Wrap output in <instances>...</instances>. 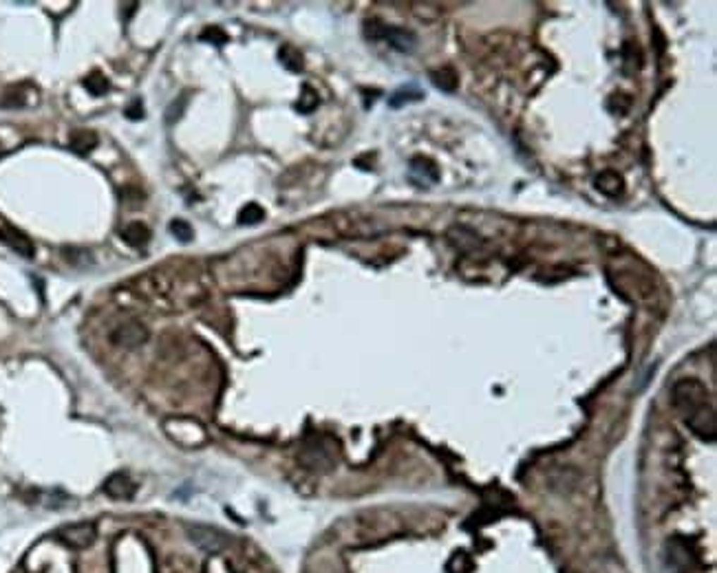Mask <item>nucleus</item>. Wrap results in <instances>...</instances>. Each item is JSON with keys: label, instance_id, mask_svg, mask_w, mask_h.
Listing matches in <instances>:
<instances>
[{"label": "nucleus", "instance_id": "obj_1", "mask_svg": "<svg viewBox=\"0 0 717 573\" xmlns=\"http://www.w3.org/2000/svg\"><path fill=\"white\" fill-rule=\"evenodd\" d=\"M183 531L188 536V541L205 553H221L223 549H227V545H230L227 534H223L217 527H210V525L190 523V525L183 527Z\"/></svg>", "mask_w": 717, "mask_h": 573}, {"label": "nucleus", "instance_id": "obj_2", "mask_svg": "<svg viewBox=\"0 0 717 573\" xmlns=\"http://www.w3.org/2000/svg\"><path fill=\"white\" fill-rule=\"evenodd\" d=\"M111 342L119 346V349H128V351L139 349V346H144L148 342V328L139 320L121 322L111 331Z\"/></svg>", "mask_w": 717, "mask_h": 573}, {"label": "nucleus", "instance_id": "obj_3", "mask_svg": "<svg viewBox=\"0 0 717 573\" xmlns=\"http://www.w3.org/2000/svg\"><path fill=\"white\" fill-rule=\"evenodd\" d=\"M364 33H366V38H371V40H387L393 49H399V51H411L413 44H415L413 33L402 31V29H397V27L380 25V23H375V20L366 23Z\"/></svg>", "mask_w": 717, "mask_h": 573}, {"label": "nucleus", "instance_id": "obj_4", "mask_svg": "<svg viewBox=\"0 0 717 573\" xmlns=\"http://www.w3.org/2000/svg\"><path fill=\"white\" fill-rule=\"evenodd\" d=\"M58 538L60 543H64L66 547L71 549H86L89 545L95 543L97 538V529L93 523H73V525H64L58 529Z\"/></svg>", "mask_w": 717, "mask_h": 573}, {"label": "nucleus", "instance_id": "obj_5", "mask_svg": "<svg viewBox=\"0 0 717 573\" xmlns=\"http://www.w3.org/2000/svg\"><path fill=\"white\" fill-rule=\"evenodd\" d=\"M36 101H38L36 86L25 82V84H16V86H11V89H7L3 99H0V106L3 109H27V106H33Z\"/></svg>", "mask_w": 717, "mask_h": 573}, {"label": "nucleus", "instance_id": "obj_6", "mask_svg": "<svg viewBox=\"0 0 717 573\" xmlns=\"http://www.w3.org/2000/svg\"><path fill=\"white\" fill-rule=\"evenodd\" d=\"M135 492H137V485L126 472L111 474L107 481H104V494L111 496V498L126 500V498H133Z\"/></svg>", "mask_w": 717, "mask_h": 573}, {"label": "nucleus", "instance_id": "obj_7", "mask_svg": "<svg viewBox=\"0 0 717 573\" xmlns=\"http://www.w3.org/2000/svg\"><path fill=\"white\" fill-rule=\"evenodd\" d=\"M0 242L7 245L9 249H13L16 254L25 256V258L33 256V242L20 230L11 228V225H3V228H0Z\"/></svg>", "mask_w": 717, "mask_h": 573}, {"label": "nucleus", "instance_id": "obj_8", "mask_svg": "<svg viewBox=\"0 0 717 573\" xmlns=\"http://www.w3.org/2000/svg\"><path fill=\"white\" fill-rule=\"evenodd\" d=\"M121 238H124L131 247L142 249V247H146L148 242H150V230H148V225H146V223L135 221V223L126 225V228L121 230Z\"/></svg>", "mask_w": 717, "mask_h": 573}, {"label": "nucleus", "instance_id": "obj_9", "mask_svg": "<svg viewBox=\"0 0 717 573\" xmlns=\"http://www.w3.org/2000/svg\"><path fill=\"white\" fill-rule=\"evenodd\" d=\"M68 146H71V150H76L78 154H89L97 146V135L93 130H76L71 135Z\"/></svg>", "mask_w": 717, "mask_h": 573}, {"label": "nucleus", "instance_id": "obj_10", "mask_svg": "<svg viewBox=\"0 0 717 573\" xmlns=\"http://www.w3.org/2000/svg\"><path fill=\"white\" fill-rule=\"evenodd\" d=\"M84 89L89 91L91 95L100 97V95H104V93H107V91L111 89V84H109V80L104 78L100 71H95V73H91L89 78L84 80Z\"/></svg>", "mask_w": 717, "mask_h": 573}, {"label": "nucleus", "instance_id": "obj_11", "mask_svg": "<svg viewBox=\"0 0 717 573\" xmlns=\"http://www.w3.org/2000/svg\"><path fill=\"white\" fill-rule=\"evenodd\" d=\"M263 216H265L263 207H258L256 203H248V205L241 210L239 221H241L243 225H254V223H260V221H263Z\"/></svg>", "mask_w": 717, "mask_h": 573}, {"label": "nucleus", "instance_id": "obj_12", "mask_svg": "<svg viewBox=\"0 0 717 573\" xmlns=\"http://www.w3.org/2000/svg\"><path fill=\"white\" fill-rule=\"evenodd\" d=\"M170 234L174 236V238H177L179 242H190L192 240V236H195V232H192V228H190V225L186 223V221H181V218H174L172 223H170Z\"/></svg>", "mask_w": 717, "mask_h": 573}, {"label": "nucleus", "instance_id": "obj_13", "mask_svg": "<svg viewBox=\"0 0 717 573\" xmlns=\"http://www.w3.org/2000/svg\"><path fill=\"white\" fill-rule=\"evenodd\" d=\"M316 104H318V99H316V93L309 91L307 86H305V91H303V99H301L299 104H296V109H299L301 113H309L311 109H316Z\"/></svg>", "mask_w": 717, "mask_h": 573}, {"label": "nucleus", "instance_id": "obj_14", "mask_svg": "<svg viewBox=\"0 0 717 573\" xmlns=\"http://www.w3.org/2000/svg\"><path fill=\"white\" fill-rule=\"evenodd\" d=\"M201 40H210V42H215V44H223L225 42V33H221L217 27H210L201 33Z\"/></svg>", "mask_w": 717, "mask_h": 573}, {"label": "nucleus", "instance_id": "obj_15", "mask_svg": "<svg viewBox=\"0 0 717 573\" xmlns=\"http://www.w3.org/2000/svg\"><path fill=\"white\" fill-rule=\"evenodd\" d=\"M126 117H128V119H142V117H144V113H142V101L137 104V109H135V104H133V106L126 111Z\"/></svg>", "mask_w": 717, "mask_h": 573}, {"label": "nucleus", "instance_id": "obj_16", "mask_svg": "<svg viewBox=\"0 0 717 573\" xmlns=\"http://www.w3.org/2000/svg\"><path fill=\"white\" fill-rule=\"evenodd\" d=\"M3 152H5V148H3V146H0V157H3Z\"/></svg>", "mask_w": 717, "mask_h": 573}]
</instances>
